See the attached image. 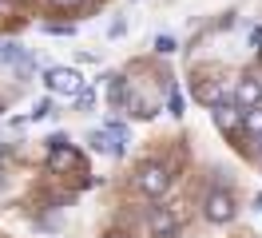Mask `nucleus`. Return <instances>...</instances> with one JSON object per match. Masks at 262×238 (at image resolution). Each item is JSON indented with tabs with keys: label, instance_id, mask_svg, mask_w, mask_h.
Here are the masks:
<instances>
[{
	"label": "nucleus",
	"instance_id": "f257e3e1",
	"mask_svg": "<svg viewBox=\"0 0 262 238\" xmlns=\"http://www.w3.org/2000/svg\"><path fill=\"white\" fill-rule=\"evenodd\" d=\"M135 183H139V190H143V194L159 199V194L171 187V171H167L163 163H143V167H139V175H135Z\"/></svg>",
	"mask_w": 262,
	"mask_h": 238
},
{
	"label": "nucleus",
	"instance_id": "f03ea898",
	"mask_svg": "<svg viewBox=\"0 0 262 238\" xmlns=\"http://www.w3.org/2000/svg\"><path fill=\"white\" fill-rule=\"evenodd\" d=\"M44 83H48V92H52V95H68V99L83 92V76L76 72V68H52Z\"/></svg>",
	"mask_w": 262,
	"mask_h": 238
},
{
	"label": "nucleus",
	"instance_id": "7ed1b4c3",
	"mask_svg": "<svg viewBox=\"0 0 262 238\" xmlns=\"http://www.w3.org/2000/svg\"><path fill=\"white\" fill-rule=\"evenodd\" d=\"M147 226H151V238H175L179 226H183V219L171 210V206H155L147 214Z\"/></svg>",
	"mask_w": 262,
	"mask_h": 238
},
{
	"label": "nucleus",
	"instance_id": "20e7f679",
	"mask_svg": "<svg viewBox=\"0 0 262 238\" xmlns=\"http://www.w3.org/2000/svg\"><path fill=\"white\" fill-rule=\"evenodd\" d=\"M207 219L219 222V226L234 219V194L230 190H211L207 194Z\"/></svg>",
	"mask_w": 262,
	"mask_h": 238
},
{
	"label": "nucleus",
	"instance_id": "39448f33",
	"mask_svg": "<svg viewBox=\"0 0 262 238\" xmlns=\"http://www.w3.org/2000/svg\"><path fill=\"white\" fill-rule=\"evenodd\" d=\"M234 103L238 107H262V79H254V76H243L238 79V88H234Z\"/></svg>",
	"mask_w": 262,
	"mask_h": 238
},
{
	"label": "nucleus",
	"instance_id": "423d86ee",
	"mask_svg": "<svg viewBox=\"0 0 262 238\" xmlns=\"http://www.w3.org/2000/svg\"><path fill=\"white\" fill-rule=\"evenodd\" d=\"M88 143H92V151H103V155H112V159L123 155V139H115L107 127H99V131H88Z\"/></svg>",
	"mask_w": 262,
	"mask_h": 238
},
{
	"label": "nucleus",
	"instance_id": "0eeeda50",
	"mask_svg": "<svg viewBox=\"0 0 262 238\" xmlns=\"http://www.w3.org/2000/svg\"><path fill=\"white\" fill-rule=\"evenodd\" d=\"M48 167H52V171H68V167H72V171H83V159L76 155L72 147L60 143V147H52V151H48Z\"/></svg>",
	"mask_w": 262,
	"mask_h": 238
},
{
	"label": "nucleus",
	"instance_id": "6e6552de",
	"mask_svg": "<svg viewBox=\"0 0 262 238\" xmlns=\"http://www.w3.org/2000/svg\"><path fill=\"white\" fill-rule=\"evenodd\" d=\"M195 99H199V103H207V107L230 103V99H227V88H223L219 79H207V83H199V88H195Z\"/></svg>",
	"mask_w": 262,
	"mask_h": 238
},
{
	"label": "nucleus",
	"instance_id": "1a4fd4ad",
	"mask_svg": "<svg viewBox=\"0 0 262 238\" xmlns=\"http://www.w3.org/2000/svg\"><path fill=\"white\" fill-rule=\"evenodd\" d=\"M214 111V123H219V131H234V127L243 123V111L234 107V103H219V107H211Z\"/></svg>",
	"mask_w": 262,
	"mask_h": 238
},
{
	"label": "nucleus",
	"instance_id": "9d476101",
	"mask_svg": "<svg viewBox=\"0 0 262 238\" xmlns=\"http://www.w3.org/2000/svg\"><path fill=\"white\" fill-rule=\"evenodd\" d=\"M28 60V52L20 44H12V40H0V63L4 68H20V63Z\"/></svg>",
	"mask_w": 262,
	"mask_h": 238
},
{
	"label": "nucleus",
	"instance_id": "9b49d317",
	"mask_svg": "<svg viewBox=\"0 0 262 238\" xmlns=\"http://www.w3.org/2000/svg\"><path fill=\"white\" fill-rule=\"evenodd\" d=\"M127 107H131V115H135V119H151V115H155V103H151V99H143V95H135V92L127 95Z\"/></svg>",
	"mask_w": 262,
	"mask_h": 238
},
{
	"label": "nucleus",
	"instance_id": "f8f14e48",
	"mask_svg": "<svg viewBox=\"0 0 262 238\" xmlns=\"http://www.w3.org/2000/svg\"><path fill=\"white\" fill-rule=\"evenodd\" d=\"M243 127L250 131V135H258V139H262V107H246L243 111Z\"/></svg>",
	"mask_w": 262,
	"mask_h": 238
},
{
	"label": "nucleus",
	"instance_id": "ddd939ff",
	"mask_svg": "<svg viewBox=\"0 0 262 238\" xmlns=\"http://www.w3.org/2000/svg\"><path fill=\"white\" fill-rule=\"evenodd\" d=\"M155 52H159V56H171V52H175V36H171V32L155 36Z\"/></svg>",
	"mask_w": 262,
	"mask_h": 238
},
{
	"label": "nucleus",
	"instance_id": "4468645a",
	"mask_svg": "<svg viewBox=\"0 0 262 238\" xmlns=\"http://www.w3.org/2000/svg\"><path fill=\"white\" fill-rule=\"evenodd\" d=\"M28 115H32V119H48V115H52V103H48V99H40V103H36Z\"/></svg>",
	"mask_w": 262,
	"mask_h": 238
},
{
	"label": "nucleus",
	"instance_id": "2eb2a0df",
	"mask_svg": "<svg viewBox=\"0 0 262 238\" xmlns=\"http://www.w3.org/2000/svg\"><path fill=\"white\" fill-rule=\"evenodd\" d=\"M250 44H254V48H262V28H250Z\"/></svg>",
	"mask_w": 262,
	"mask_h": 238
},
{
	"label": "nucleus",
	"instance_id": "dca6fc26",
	"mask_svg": "<svg viewBox=\"0 0 262 238\" xmlns=\"http://www.w3.org/2000/svg\"><path fill=\"white\" fill-rule=\"evenodd\" d=\"M52 4H60V8H76L80 0H52Z\"/></svg>",
	"mask_w": 262,
	"mask_h": 238
},
{
	"label": "nucleus",
	"instance_id": "f3484780",
	"mask_svg": "<svg viewBox=\"0 0 262 238\" xmlns=\"http://www.w3.org/2000/svg\"><path fill=\"white\" fill-rule=\"evenodd\" d=\"M0 187H4V167H0Z\"/></svg>",
	"mask_w": 262,
	"mask_h": 238
},
{
	"label": "nucleus",
	"instance_id": "a211bd4d",
	"mask_svg": "<svg viewBox=\"0 0 262 238\" xmlns=\"http://www.w3.org/2000/svg\"><path fill=\"white\" fill-rule=\"evenodd\" d=\"M258 210H262V194H258Z\"/></svg>",
	"mask_w": 262,
	"mask_h": 238
},
{
	"label": "nucleus",
	"instance_id": "6ab92c4d",
	"mask_svg": "<svg viewBox=\"0 0 262 238\" xmlns=\"http://www.w3.org/2000/svg\"><path fill=\"white\" fill-rule=\"evenodd\" d=\"M107 238H123V234H107Z\"/></svg>",
	"mask_w": 262,
	"mask_h": 238
},
{
	"label": "nucleus",
	"instance_id": "aec40b11",
	"mask_svg": "<svg viewBox=\"0 0 262 238\" xmlns=\"http://www.w3.org/2000/svg\"><path fill=\"white\" fill-rule=\"evenodd\" d=\"M0 155H4V143H0Z\"/></svg>",
	"mask_w": 262,
	"mask_h": 238
},
{
	"label": "nucleus",
	"instance_id": "412c9836",
	"mask_svg": "<svg viewBox=\"0 0 262 238\" xmlns=\"http://www.w3.org/2000/svg\"><path fill=\"white\" fill-rule=\"evenodd\" d=\"M258 56H262V48H258Z\"/></svg>",
	"mask_w": 262,
	"mask_h": 238
}]
</instances>
